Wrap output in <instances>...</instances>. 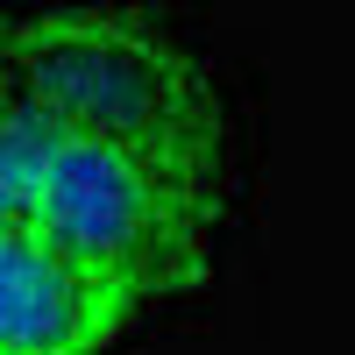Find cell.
Returning a JSON list of instances; mask_svg holds the SVG:
<instances>
[{"mask_svg":"<svg viewBox=\"0 0 355 355\" xmlns=\"http://www.w3.org/2000/svg\"><path fill=\"white\" fill-rule=\"evenodd\" d=\"M0 93L43 114L57 135H93L121 150H150L178 171L220 178V100L206 64L164 28L64 8L0 21Z\"/></svg>","mask_w":355,"mask_h":355,"instance_id":"6da1fadb","label":"cell"},{"mask_svg":"<svg viewBox=\"0 0 355 355\" xmlns=\"http://www.w3.org/2000/svg\"><path fill=\"white\" fill-rule=\"evenodd\" d=\"M214 214H220V178L57 128L43 142L36 192H28V227L121 270L142 299H164V291H185L206 277Z\"/></svg>","mask_w":355,"mask_h":355,"instance_id":"7a4b0ae2","label":"cell"},{"mask_svg":"<svg viewBox=\"0 0 355 355\" xmlns=\"http://www.w3.org/2000/svg\"><path fill=\"white\" fill-rule=\"evenodd\" d=\"M150 306L107 263L43 227H0V355H107Z\"/></svg>","mask_w":355,"mask_h":355,"instance_id":"3957f363","label":"cell"},{"mask_svg":"<svg viewBox=\"0 0 355 355\" xmlns=\"http://www.w3.org/2000/svg\"><path fill=\"white\" fill-rule=\"evenodd\" d=\"M43 142H50V121L0 93V227H21L28 220V192H36Z\"/></svg>","mask_w":355,"mask_h":355,"instance_id":"277c9868","label":"cell"}]
</instances>
